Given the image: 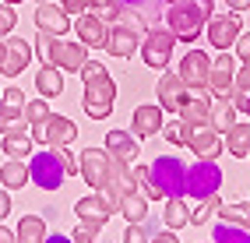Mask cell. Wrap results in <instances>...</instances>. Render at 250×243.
Listing matches in <instances>:
<instances>
[{
  "label": "cell",
  "instance_id": "cell-1",
  "mask_svg": "<svg viewBox=\"0 0 250 243\" xmlns=\"http://www.w3.org/2000/svg\"><path fill=\"white\" fill-rule=\"evenodd\" d=\"M78 74L85 81V99H81L85 113L92 120H106L113 113V106H116V81L109 78V71L103 63H95V60H88Z\"/></svg>",
  "mask_w": 250,
  "mask_h": 243
},
{
  "label": "cell",
  "instance_id": "cell-2",
  "mask_svg": "<svg viewBox=\"0 0 250 243\" xmlns=\"http://www.w3.org/2000/svg\"><path fill=\"white\" fill-rule=\"evenodd\" d=\"M211 4L215 0H183V4H169L166 7V25H169V32H173V39L176 42H194L197 36H201V28L208 25V18H211Z\"/></svg>",
  "mask_w": 250,
  "mask_h": 243
},
{
  "label": "cell",
  "instance_id": "cell-3",
  "mask_svg": "<svg viewBox=\"0 0 250 243\" xmlns=\"http://www.w3.org/2000/svg\"><path fill=\"white\" fill-rule=\"evenodd\" d=\"M36 53L42 63H53L60 71H81L88 63V46L85 42H63V36H49L39 32L36 36Z\"/></svg>",
  "mask_w": 250,
  "mask_h": 243
},
{
  "label": "cell",
  "instance_id": "cell-4",
  "mask_svg": "<svg viewBox=\"0 0 250 243\" xmlns=\"http://www.w3.org/2000/svg\"><path fill=\"white\" fill-rule=\"evenodd\" d=\"M148 173H152V183L159 187L162 201L166 198H187V166H183L180 155H159L148 166Z\"/></svg>",
  "mask_w": 250,
  "mask_h": 243
},
{
  "label": "cell",
  "instance_id": "cell-5",
  "mask_svg": "<svg viewBox=\"0 0 250 243\" xmlns=\"http://www.w3.org/2000/svg\"><path fill=\"white\" fill-rule=\"evenodd\" d=\"M222 187V169L215 166V159H197L194 166H187V198L205 201L211 194H219Z\"/></svg>",
  "mask_w": 250,
  "mask_h": 243
},
{
  "label": "cell",
  "instance_id": "cell-6",
  "mask_svg": "<svg viewBox=\"0 0 250 243\" xmlns=\"http://www.w3.org/2000/svg\"><path fill=\"white\" fill-rule=\"evenodd\" d=\"M28 180L42 190H60L63 180H67V173L60 166V155L57 152H36L28 162Z\"/></svg>",
  "mask_w": 250,
  "mask_h": 243
},
{
  "label": "cell",
  "instance_id": "cell-7",
  "mask_svg": "<svg viewBox=\"0 0 250 243\" xmlns=\"http://www.w3.org/2000/svg\"><path fill=\"white\" fill-rule=\"evenodd\" d=\"M130 190H134V180H130V162L120 159V155H109V176H106V183L99 187V194H103L106 204L116 212V204H120Z\"/></svg>",
  "mask_w": 250,
  "mask_h": 243
},
{
  "label": "cell",
  "instance_id": "cell-8",
  "mask_svg": "<svg viewBox=\"0 0 250 243\" xmlns=\"http://www.w3.org/2000/svg\"><path fill=\"white\" fill-rule=\"evenodd\" d=\"M173 32L169 28H148L145 39H141V53H145V63L152 71H166L173 60Z\"/></svg>",
  "mask_w": 250,
  "mask_h": 243
},
{
  "label": "cell",
  "instance_id": "cell-9",
  "mask_svg": "<svg viewBox=\"0 0 250 243\" xmlns=\"http://www.w3.org/2000/svg\"><path fill=\"white\" fill-rule=\"evenodd\" d=\"M32 141H39V144H53V148H60V144H71L78 138V127L67 120V117H57V113H49V117L42 123L32 127Z\"/></svg>",
  "mask_w": 250,
  "mask_h": 243
},
{
  "label": "cell",
  "instance_id": "cell-10",
  "mask_svg": "<svg viewBox=\"0 0 250 243\" xmlns=\"http://www.w3.org/2000/svg\"><path fill=\"white\" fill-rule=\"evenodd\" d=\"M180 81L187 85L190 92H205L208 88V74H211V57L205 50H190L187 57L180 60Z\"/></svg>",
  "mask_w": 250,
  "mask_h": 243
},
{
  "label": "cell",
  "instance_id": "cell-11",
  "mask_svg": "<svg viewBox=\"0 0 250 243\" xmlns=\"http://www.w3.org/2000/svg\"><path fill=\"white\" fill-rule=\"evenodd\" d=\"M78 173L92 190H99L109 176V152L106 148H85L81 159H78Z\"/></svg>",
  "mask_w": 250,
  "mask_h": 243
},
{
  "label": "cell",
  "instance_id": "cell-12",
  "mask_svg": "<svg viewBox=\"0 0 250 243\" xmlns=\"http://www.w3.org/2000/svg\"><path fill=\"white\" fill-rule=\"evenodd\" d=\"M208 42L215 46V50H229V46L232 42H236L240 39V14L236 11H226V14H211V18H208Z\"/></svg>",
  "mask_w": 250,
  "mask_h": 243
},
{
  "label": "cell",
  "instance_id": "cell-13",
  "mask_svg": "<svg viewBox=\"0 0 250 243\" xmlns=\"http://www.w3.org/2000/svg\"><path fill=\"white\" fill-rule=\"evenodd\" d=\"M25 92L21 88H7L0 95V134H14V131H25L21 127V113H25Z\"/></svg>",
  "mask_w": 250,
  "mask_h": 243
},
{
  "label": "cell",
  "instance_id": "cell-14",
  "mask_svg": "<svg viewBox=\"0 0 250 243\" xmlns=\"http://www.w3.org/2000/svg\"><path fill=\"white\" fill-rule=\"evenodd\" d=\"M28 63H32V42L18 39V36H7L4 39V60H0V71H4L7 78H18Z\"/></svg>",
  "mask_w": 250,
  "mask_h": 243
},
{
  "label": "cell",
  "instance_id": "cell-15",
  "mask_svg": "<svg viewBox=\"0 0 250 243\" xmlns=\"http://www.w3.org/2000/svg\"><path fill=\"white\" fill-rule=\"evenodd\" d=\"M74 215H78V222L81 225H88V229H103V225L109 222V215H113V208L106 204V198L103 194H88V198H81L78 204H74Z\"/></svg>",
  "mask_w": 250,
  "mask_h": 243
},
{
  "label": "cell",
  "instance_id": "cell-16",
  "mask_svg": "<svg viewBox=\"0 0 250 243\" xmlns=\"http://www.w3.org/2000/svg\"><path fill=\"white\" fill-rule=\"evenodd\" d=\"M74 32H78V39L88 46V50H106V36H109V25L99 18V14L85 11V14H78V21H74Z\"/></svg>",
  "mask_w": 250,
  "mask_h": 243
},
{
  "label": "cell",
  "instance_id": "cell-17",
  "mask_svg": "<svg viewBox=\"0 0 250 243\" xmlns=\"http://www.w3.org/2000/svg\"><path fill=\"white\" fill-rule=\"evenodd\" d=\"M187 148H190L197 159H219V155H222V134H219V131H211L208 123L190 127Z\"/></svg>",
  "mask_w": 250,
  "mask_h": 243
},
{
  "label": "cell",
  "instance_id": "cell-18",
  "mask_svg": "<svg viewBox=\"0 0 250 243\" xmlns=\"http://www.w3.org/2000/svg\"><path fill=\"white\" fill-rule=\"evenodd\" d=\"M155 95H159V106L166 109V113H180V106H183V99H187V85L180 81V74H173V71H166L162 78H159V88H155Z\"/></svg>",
  "mask_w": 250,
  "mask_h": 243
},
{
  "label": "cell",
  "instance_id": "cell-19",
  "mask_svg": "<svg viewBox=\"0 0 250 243\" xmlns=\"http://www.w3.org/2000/svg\"><path fill=\"white\" fill-rule=\"evenodd\" d=\"M138 50H141V39H138V32L130 25H113L109 28V36H106V53L109 57L127 60V57H134Z\"/></svg>",
  "mask_w": 250,
  "mask_h": 243
},
{
  "label": "cell",
  "instance_id": "cell-20",
  "mask_svg": "<svg viewBox=\"0 0 250 243\" xmlns=\"http://www.w3.org/2000/svg\"><path fill=\"white\" fill-rule=\"evenodd\" d=\"M232 81H236V60L226 50L219 53V60H211V74H208V92L211 95H229Z\"/></svg>",
  "mask_w": 250,
  "mask_h": 243
},
{
  "label": "cell",
  "instance_id": "cell-21",
  "mask_svg": "<svg viewBox=\"0 0 250 243\" xmlns=\"http://www.w3.org/2000/svg\"><path fill=\"white\" fill-rule=\"evenodd\" d=\"M36 25H39V32H49V36H67L71 32V18H67V11H63L60 4H39V11H36Z\"/></svg>",
  "mask_w": 250,
  "mask_h": 243
},
{
  "label": "cell",
  "instance_id": "cell-22",
  "mask_svg": "<svg viewBox=\"0 0 250 243\" xmlns=\"http://www.w3.org/2000/svg\"><path fill=\"white\" fill-rule=\"evenodd\" d=\"M208 109H211V92L205 88V92L187 95L176 117H180L183 123H190V127H201V123H208Z\"/></svg>",
  "mask_w": 250,
  "mask_h": 243
},
{
  "label": "cell",
  "instance_id": "cell-23",
  "mask_svg": "<svg viewBox=\"0 0 250 243\" xmlns=\"http://www.w3.org/2000/svg\"><path fill=\"white\" fill-rule=\"evenodd\" d=\"M236 123V106H232L226 95H211V109H208V127L211 131L226 134L229 127Z\"/></svg>",
  "mask_w": 250,
  "mask_h": 243
},
{
  "label": "cell",
  "instance_id": "cell-24",
  "mask_svg": "<svg viewBox=\"0 0 250 243\" xmlns=\"http://www.w3.org/2000/svg\"><path fill=\"white\" fill-rule=\"evenodd\" d=\"M134 134L138 138H152L162 131V106H138L134 109Z\"/></svg>",
  "mask_w": 250,
  "mask_h": 243
},
{
  "label": "cell",
  "instance_id": "cell-25",
  "mask_svg": "<svg viewBox=\"0 0 250 243\" xmlns=\"http://www.w3.org/2000/svg\"><path fill=\"white\" fill-rule=\"evenodd\" d=\"M36 88L42 99H57V95L63 92V71L53 67V63H42V67L36 71Z\"/></svg>",
  "mask_w": 250,
  "mask_h": 243
},
{
  "label": "cell",
  "instance_id": "cell-26",
  "mask_svg": "<svg viewBox=\"0 0 250 243\" xmlns=\"http://www.w3.org/2000/svg\"><path fill=\"white\" fill-rule=\"evenodd\" d=\"M106 152L134 162L138 159V141H134V134H127V131H109L106 134Z\"/></svg>",
  "mask_w": 250,
  "mask_h": 243
},
{
  "label": "cell",
  "instance_id": "cell-27",
  "mask_svg": "<svg viewBox=\"0 0 250 243\" xmlns=\"http://www.w3.org/2000/svg\"><path fill=\"white\" fill-rule=\"evenodd\" d=\"M25 183H28V162H21V159H7L4 166H0V187L21 190Z\"/></svg>",
  "mask_w": 250,
  "mask_h": 243
},
{
  "label": "cell",
  "instance_id": "cell-28",
  "mask_svg": "<svg viewBox=\"0 0 250 243\" xmlns=\"http://www.w3.org/2000/svg\"><path fill=\"white\" fill-rule=\"evenodd\" d=\"M148 204H152V201H148L145 194L130 190L127 198H124L120 204H116V212H120V215H124L127 222H148Z\"/></svg>",
  "mask_w": 250,
  "mask_h": 243
},
{
  "label": "cell",
  "instance_id": "cell-29",
  "mask_svg": "<svg viewBox=\"0 0 250 243\" xmlns=\"http://www.w3.org/2000/svg\"><path fill=\"white\" fill-rule=\"evenodd\" d=\"M42 240H46V219L42 215H25L18 222L14 243H42Z\"/></svg>",
  "mask_w": 250,
  "mask_h": 243
},
{
  "label": "cell",
  "instance_id": "cell-30",
  "mask_svg": "<svg viewBox=\"0 0 250 243\" xmlns=\"http://www.w3.org/2000/svg\"><path fill=\"white\" fill-rule=\"evenodd\" d=\"M162 222L166 229H183V225H190V208L183 204V198H166V212H162Z\"/></svg>",
  "mask_w": 250,
  "mask_h": 243
},
{
  "label": "cell",
  "instance_id": "cell-31",
  "mask_svg": "<svg viewBox=\"0 0 250 243\" xmlns=\"http://www.w3.org/2000/svg\"><path fill=\"white\" fill-rule=\"evenodd\" d=\"M229 155H236V159H250V123H232L229 131Z\"/></svg>",
  "mask_w": 250,
  "mask_h": 243
},
{
  "label": "cell",
  "instance_id": "cell-32",
  "mask_svg": "<svg viewBox=\"0 0 250 243\" xmlns=\"http://www.w3.org/2000/svg\"><path fill=\"white\" fill-rule=\"evenodd\" d=\"M211 240L215 243H250V233L243 229V225H232V222H215V229H211Z\"/></svg>",
  "mask_w": 250,
  "mask_h": 243
},
{
  "label": "cell",
  "instance_id": "cell-33",
  "mask_svg": "<svg viewBox=\"0 0 250 243\" xmlns=\"http://www.w3.org/2000/svg\"><path fill=\"white\" fill-rule=\"evenodd\" d=\"M130 180H134V190L145 194L148 201H162L159 187L152 183V173H148V166H130Z\"/></svg>",
  "mask_w": 250,
  "mask_h": 243
},
{
  "label": "cell",
  "instance_id": "cell-34",
  "mask_svg": "<svg viewBox=\"0 0 250 243\" xmlns=\"http://www.w3.org/2000/svg\"><path fill=\"white\" fill-rule=\"evenodd\" d=\"M4 155H11V159H25V155H32V134H28V131L4 134Z\"/></svg>",
  "mask_w": 250,
  "mask_h": 243
},
{
  "label": "cell",
  "instance_id": "cell-35",
  "mask_svg": "<svg viewBox=\"0 0 250 243\" xmlns=\"http://www.w3.org/2000/svg\"><path fill=\"white\" fill-rule=\"evenodd\" d=\"M124 11H134V14H141V18H148V21H159L162 18V4L166 0H116Z\"/></svg>",
  "mask_w": 250,
  "mask_h": 243
},
{
  "label": "cell",
  "instance_id": "cell-36",
  "mask_svg": "<svg viewBox=\"0 0 250 243\" xmlns=\"http://www.w3.org/2000/svg\"><path fill=\"white\" fill-rule=\"evenodd\" d=\"M169 144H187V138H190V123H183L180 117H173L169 123H162V131H159Z\"/></svg>",
  "mask_w": 250,
  "mask_h": 243
},
{
  "label": "cell",
  "instance_id": "cell-37",
  "mask_svg": "<svg viewBox=\"0 0 250 243\" xmlns=\"http://www.w3.org/2000/svg\"><path fill=\"white\" fill-rule=\"evenodd\" d=\"M219 194H211V198H205V201H197V208H194V212H190V225H205L215 212H219Z\"/></svg>",
  "mask_w": 250,
  "mask_h": 243
},
{
  "label": "cell",
  "instance_id": "cell-38",
  "mask_svg": "<svg viewBox=\"0 0 250 243\" xmlns=\"http://www.w3.org/2000/svg\"><path fill=\"white\" fill-rule=\"evenodd\" d=\"M25 127H36V123H42L46 117H49V106H46V99H32V102H25Z\"/></svg>",
  "mask_w": 250,
  "mask_h": 243
},
{
  "label": "cell",
  "instance_id": "cell-39",
  "mask_svg": "<svg viewBox=\"0 0 250 243\" xmlns=\"http://www.w3.org/2000/svg\"><path fill=\"white\" fill-rule=\"evenodd\" d=\"M152 225L148 222H127V233H124V243H148L152 240Z\"/></svg>",
  "mask_w": 250,
  "mask_h": 243
},
{
  "label": "cell",
  "instance_id": "cell-40",
  "mask_svg": "<svg viewBox=\"0 0 250 243\" xmlns=\"http://www.w3.org/2000/svg\"><path fill=\"white\" fill-rule=\"evenodd\" d=\"M88 11L99 14L103 21H116V11H120V4H116V0H88Z\"/></svg>",
  "mask_w": 250,
  "mask_h": 243
},
{
  "label": "cell",
  "instance_id": "cell-41",
  "mask_svg": "<svg viewBox=\"0 0 250 243\" xmlns=\"http://www.w3.org/2000/svg\"><path fill=\"white\" fill-rule=\"evenodd\" d=\"M14 25H18V14H14V7H11V4H0V39L11 36Z\"/></svg>",
  "mask_w": 250,
  "mask_h": 243
},
{
  "label": "cell",
  "instance_id": "cell-42",
  "mask_svg": "<svg viewBox=\"0 0 250 243\" xmlns=\"http://www.w3.org/2000/svg\"><path fill=\"white\" fill-rule=\"evenodd\" d=\"M57 155H60V166H63V173H67V176H74V173H78V155L67 148V144H60V152H57Z\"/></svg>",
  "mask_w": 250,
  "mask_h": 243
},
{
  "label": "cell",
  "instance_id": "cell-43",
  "mask_svg": "<svg viewBox=\"0 0 250 243\" xmlns=\"http://www.w3.org/2000/svg\"><path fill=\"white\" fill-rule=\"evenodd\" d=\"M236 88H243L250 95V63H243V67H236V81H232Z\"/></svg>",
  "mask_w": 250,
  "mask_h": 243
},
{
  "label": "cell",
  "instance_id": "cell-44",
  "mask_svg": "<svg viewBox=\"0 0 250 243\" xmlns=\"http://www.w3.org/2000/svg\"><path fill=\"white\" fill-rule=\"evenodd\" d=\"M236 57H240L243 63H250V32H247V36L240 32V39H236Z\"/></svg>",
  "mask_w": 250,
  "mask_h": 243
},
{
  "label": "cell",
  "instance_id": "cell-45",
  "mask_svg": "<svg viewBox=\"0 0 250 243\" xmlns=\"http://www.w3.org/2000/svg\"><path fill=\"white\" fill-rule=\"evenodd\" d=\"M60 7L67 14H85L88 11V0H60Z\"/></svg>",
  "mask_w": 250,
  "mask_h": 243
},
{
  "label": "cell",
  "instance_id": "cell-46",
  "mask_svg": "<svg viewBox=\"0 0 250 243\" xmlns=\"http://www.w3.org/2000/svg\"><path fill=\"white\" fill-rule=\"evenodd\" d=\"M71 236H74V243H95V229H88V225H78Z\"/></svg>",
  "mask_w": 250,
  "mask_h": 243
},
{
  "label": "cell",
  "instance_id": "cell-47",
  "mask_svg": "<svg viewBox=\"0 0 250 243\" xmlns=\"http://www.w3.org/2000/svg\"><path fill=\"white\" fill-rule=\"evenodd\" d=\"M7 215H11V194H7V187H0V222Z\"/></svg>",
  "mask_w": 250,
  "mask_h": 243
},
{
  "label": "cell",
  "instance_id": "cell-48",
  "mask_svg": "<svg viewBox=\"0 0 250 243\" xmlns=\"http://www.w3.org/2000/svg\"><path fill=\"white\" fill-rule=\"evenodd\" d=\"M148 243H180V240H176L173 229H162V233H152V240H148Z\"/></svg>",
  "mask_w": 250,
  "mask_h": 243
},
{
  "label": "cell",
  "instance_id": "cell-49",
  "mask_svg": "<svg viewBox=\"0 0 250 243\" xmlns=\"http://www.w3.org/2000/svg\"><path fill=\"white\" fill-rule=\"evenodd\" d=\"M226 4H229V11H236V14L250 11V0H226Z\"/></svg>",
  "mask_w": 250,
  "mask_h": 243
},
{
  "label": "cell",
  "instance_id": "cell-50",
  "mask_svg": "<svg viewBox=\"0 0 250 243\" xmlns=\"http://www.w3.org/2000/svg\"><path fill=\"white\" fill-rule=\"evenodd\" d=\"M42 243H74V236H60V233L49 236V233H46V240H42Z\"/></svg>",
  "mask_w": 250,
  "mask_h": 243
},
{
  "label": "cell",
  "instance_id": "cell-51",
  "mask_svg": "<svg viewBox=\"0 0 250 243\" xmlns=\"http://www.w3.org/2000/svg\"><path fill=\"white\" fill-rule=\"evenodd\" d=\"M0 243H14V233H7L4 222H0Z\"/></svg>",
  "mask_w": 250,
  "mask_h": 243
},
{
  "label": "cell",
  "instance_id": "cell-52",
  "mask_svg": "<svg viewBox=\"0 0 250 243\" xmlns=\"http://www.w3.org/2000/svg\"><path fill=\"white\" fill-rule=\"evenodd\" d=\"M0 4H11V7H14V4H21V0H0Z\"/></svg>",
  "mask_w": 250,
  "mask_h": 243
},
{
  "label": "cell",
  "instance_id": "cell-53",
  "mask_svg": "<svg viewBox=\"0 0 250 243\" xmlns=\"http://www.w3.org/2000/svg\"><path fill=\"white\" fill-rule=\"evenodd\" d=\"M0 60H4V39H0Z\"/></svg>",
  "mask_w": 250,
  "mask_h": 243
},
{
  "label": "cell",
  "instance_id": "cell-54",
  "mask_svg": "<svg viewBox=\"0 0 250 243\" xmlns=\"http://www.w3.org/2000/svg\"><path fill=\"white\" fill-rule=\"evenodd\" d=\"M166 4H183V0H166Z\"/></svg>",
  "mask_w": 250,
  "mask_h": 243
},
{
  "label": "cell",
  "instance_id": "cell-55",
  "mask_svg": "<svg viewBox=\"0 0 250 243\" xmlns=\"http://www.w3.org/2000/svg\"><path fill=\"white\" fill-rule=\"evenodd\" d=\"M39 4H46V0H39Z\"/></svg>",
  "mask_w": 250,
  "mask_h": 243
},
{
  "label": "cell",
  "instance_id": "cell-56",
  "mask_svg": "<svg viewBox=\"0 0 250 243\" xmlns=\"http://www.w3.org/2000/svg\"><path fill=\"white\" fill-rule=\"evenodd\" d=\"M247 113H250V106H247Z\"/></svg>",
  "mask_w": 250,
  "mask_h": 243
},
{
  "label": "cell",
  "instance_id": "cell-57",
  "mask_svg": "<svg viewBox=\"0 0 250 243\" xmlns=\"http://www.w3.org/2000/svg\"><path fill=\"white\" fill-rule=\"evenodd\" d=\"M211 243H215V240H211Z\"/></svg>",
  "mask_w": 250,
  "mask_h": 243
}]
</instances>
